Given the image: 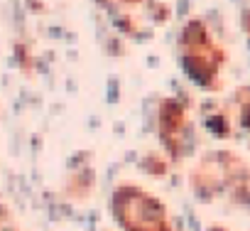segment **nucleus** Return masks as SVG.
<instances>
[{
	"mask_svg": "<svg viewBox=\"0 0 250 231\" xmlns=\"http://www.w3.org/2000/svg\"><path fill=\"white\" fill-rule=\"evenodd\" d=\"M110 207L125 231H169L162 204L138 187L118 189Z\"/></svg>",
	"mask_w": 250,
	"mask_h": 231,
	"instance_id": "1",
	"label": "nucleus"
}]
</instances>
